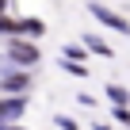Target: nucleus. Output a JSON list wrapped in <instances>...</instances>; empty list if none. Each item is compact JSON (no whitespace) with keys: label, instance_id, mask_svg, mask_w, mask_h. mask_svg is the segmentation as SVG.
I'll return each instance as SVG.
<instances>
[{"label":"nucleus","instance_id":"1","mask_svg":"<svg viewBox=\"0 0 130 130\" xmlns=\"http://www.w3.org/2000/svg\"><path fill=\"white\" fill-rule=\"evenodd\" d=\"M8 54H12V61H15V65H23V69L38 61V46H35V42H27V38H8Z\"/></svg>","mask_w":130,"mask_h":130},{"label":"nucleus","instance_id":"2","mask_svg":"<svg viewBox=\"0 0 130 130\" xmlns=\"http://www.w3.org/2000/svg\"><path fill=\"white\" fill-rule=\"evenodd\" d=\"M88 12H92V15H96V19H100V23L107 27V31H119V35H130V23H126V19L119 15V12H111L107 4H88Z\"/></svg>","mask_w":130,"mask_h":130},{"label":"nucleus","instance_id":"3","mask_svg":"<svg viewBox=\"0 0 130 130\" xmlns=\"http://www.w3.org/2000/svg\"><path fill=\"white\" fill-rule=\"evenodd\" d=\"M27 73H8V77H0V92L4 96H27Z\"/></svg>","mask_w":130,"mask_h":130},{"label":"nucleus","instance_id":"4","mask_svg":"<svg viewBox=\"0 0 130 130\" xmlns=\"http://www.w3.org/2000/svg\"><path fill=\"white\" fill-rule=\"evenodd\" d=\"M27 111V96H4L0 100V122L4 119H19Z\"/></svg>","mask_w":130,"mask_h":130},{"label":"nucleus","instance_id":"5","mask_svg":"<svg viewBox=\"0 0 130 130\" xmlns=\"http://www.w3.org/2000/svg\"><path fill=\"white\" fill-rule=\"evenodd\" d=\"M84 46H88V50H96L100 57H115V54H111V46H107L103 38H96V35H88V38H84Z\"/></svg>","mask_w":130,"mask_h":130},{"label":"nucleus","instance_id":"6","mask_svg":"<svg viewBox=\"0 0 130 130\" xmlns=\"http://www.w3.org/2000/svg\"><path fill=\"white\" fill-rule=\"evenodd\" d=\"M61 57H65V61H73V65H80V61L88 57V50H84V46H65Z\"/></svg>","mask_w":130,"mask_h":130},{"label":"nucleus","instance_id":"7","mask_svg":"<svg viewBox=\"0 0 130 130\" xmlns=\"http://www.w3.org/2000/svg\"><path fill=\"white\" fill-rule=\"evenodd\" d=\"M107 96L115 100V107H126V88H119V84H107Z\"/></svg>","mask_w":130,"mask_h":130},{"label":"nucleus","instance_id":"8","mask_svg":"<svg viewBox=\"0 0 130 130\" xmlns=\"http://www.w3.org/2000/svg\"><path fill=\"white\" fill-rule=\"evenodd\" d=\"M111 119H115V122H130V111H126V107H115Z\"/></svg>","mask_w":130,"mask_h":130},{"label":"nucleus","instance_id":"9","mask_svg":"<svg viewBox=\"0 0 130 130\" xmlns=\"http://www.w3.org/2000/svg\"><path fill=\"white\" fill-rule=\"evenodd\" d=\"M0 15H4V0H0Z\"/></svg>","mask_w":130,"mask_h":130},{"label":"nucleus","instance_id":"10","mask_svg":"<svg viewBox=\"0 0 130 130\" xmlns=\"http://www.w3.org/2000/svg\"><path fill=\"white\" fill-rule=\"evenodd\" d=\"M12 130H23V126H12Z\"/></svg>","mask_w":130,"mask_h":130},{"label":"nucleus","instance_id":"11","mask_svg":"<svg viewBox=\"0 0 130 130\" xmlns=\"http://www.w3.org/2000/svg\"><path fill=\"white\" fill-rule=\"evenodd\" d=\"M0 130H4V126H0Z\"/></svg>","mask_w":130,"mask_h":130}]
</instances>
